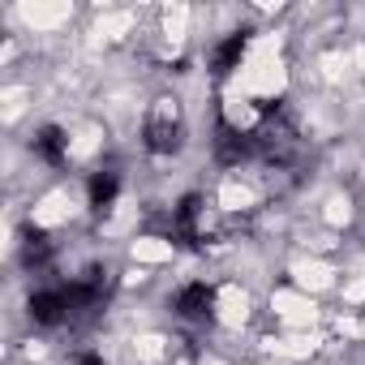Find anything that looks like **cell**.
Segmentation results:
<instances>
[{"label": "cell", "mask_w": 365, "mask_h": 365, "mask_svg": "<svg viewBox=\"0 0 365 365\" xmlns=\"http://www.w3.org/2000/svg\"><path fill=\"white\" fill-rule=\"evenodd\" d=\"M245 48H250V35H245V31H241V35H228V39L215 48V73H232V69L241 65Z\"/></svg>", "instance_id": "8992f818"}, {"label": "cell", "mask_w": 365, "mask_h": 365, "mask_svg": "<svg viewBox=\"0 0 365 365\" xmlns=\"http://www.w3.org/2000/svg\"><path fill=\"white\" fill-rule=\"evenodd\" d=\"M211 309H215V288L211 284L180 288V297H176V314L180 318H211Z\"/></svg>", "instance_id": "3957f363"}, {"label": "cell", "mask_w": 365, "mask_h": 365, "mask_svg": "<svg viewBox=\"0 0 365 365\" xmlns=\"http://www.w3.org/2000/svg\"><path fill=\"white\" fill-rule=\"evenodd\" d=\"M215 150H220V159H224V163H241V159L254 150V142H250V138H241L237 129L220 125V142H215Z\"/></svg>", "instance_id": "52a82bcc"}, {"label": "cell", "mask_w": 365, "mask_h": 365, "mask_svg": "<svg viewBox=\"0 0 365 365\" xmlns=\"http://www.w3.org/2000/svg\"><path fill=\"white\" fill-rule=\"evenodd\" d=\"M31 146H35V155H39L43 163H65V133H61L56 125H43Z\"/></svg>", "instance_id": "5b68a950"}, {"label": "cell", "mask_w": 365, "mask_h": 365, "mask_svg": "<svg viewBox=\"0 0 365 365\" xmlns=\"http://www.w3.org/2000/svg\"><path fill=\"white\" fill-rule=\"evenodd\" d=\"M146 146H150L155 155H168V150L180 146V120H176V112L168 108V99H163V108L146 120Z\"/></svg>", "instance_id": "7a4b0ae2"}, {"label": "cell", "mask_w": 365, "mask_h": 365, "mask_svg": "<svg viewBox=\"0 0 365 365\" xmlns=\"http://www.w3.org/2000/svg\"><path fill=\"white\" fill-rule=\"evenodd\" d=\"M254 146L267 155V159H288V150L297 146V129L275 112H267V120H262V129H258V138H254Z\"/></svg>", "instance_id": "6da1fadb"}, {"label": "cell", "mask_w": 365, "mask_h": 365, "mask_svg": "<svg viewBox=\"0 0 365 365\" xmlns=\"http://www.w3.org/2000/svg\"><path fill=\"white\" fill-rule=\"evenodd\" d=\"M48 254H52V245H48V237L31 228V232H26V245H22V258H26V262L35 267V262H43Z\"/></svg>", "instance_id": "9c48e42d"}, {"label": "cell", "mask_w": 365, "mask_h": 365, "mask_svg": "<svg viewBox=\"0 0 365 365\" xmlns=\"http://www.w3.org/2000/svg\"><path fill=\"white\" fill-rule=\"evenodd\" d=\"M116 190H120V180H116V172H95V176H91V207H95V211L112 207Z\"/></svg>", "instance_id": "ba28073f"}, {"label": "cell", "mask_w": 365, "mask_h": 365, "mask_svg": "<svg viewBox=\"0 0 365 365\" xmlns=\"http://www.w3.org/2000/svg\"><path fill=\"white\" fill-rule=\"evenodd\" d=\"M65 314H69V297L65 292H35L31 297V318L39 327H56V322H65Z\"/></svg>", "instance_id": "277c9868"}]
</instances>
